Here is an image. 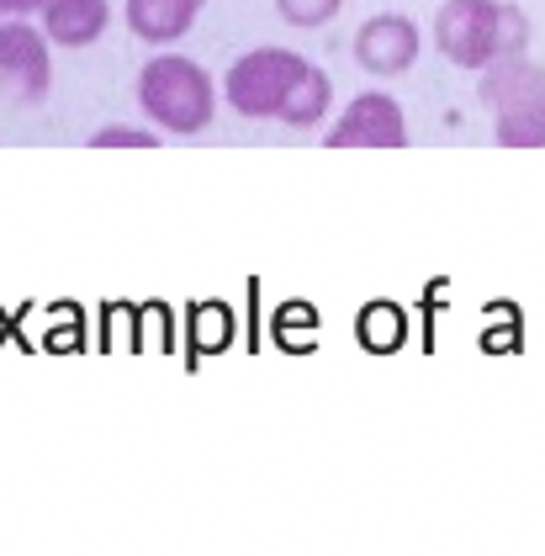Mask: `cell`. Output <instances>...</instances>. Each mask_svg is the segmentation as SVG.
I'll return each instance as SVG.
<instances>
[{
    "label": "cell",
    "instance_id": "6",
    "mask_svg": "<svg viewBox=\"0 0 545 556\" xmlns=\"http://www.w3.org/2000/svg\"><path fill=\"white\" fill-rule=\"evenodd\" d=\"M324 143L329 149H403L408 143V117H403V106L392 96L366 90V96H355L339 112V123L329 128Z\"/></svg>",
    "mask_w": 545,
    "mask_h": 556
},
{
    "label": "cell",
    "instance_id": "12",
    "mask_svg": "<svg viewBox=\"0 0 545 556\" xmlns=\"http://www.w3.org/2000/svg\"><path fill=\"white\" fill-rule=\"evenodd\" d=\"M233 340V313L223 302H202L191 313V350H223Z\"/></svg>",
    "mask_w": 545,
    "mask_h": 556
},
{
    "label": "cell",
    "instance_id": "9",
    "mask_svg": "<svg viewBox=\"0 0 545 556\" xmlns=\"http://www.w3.org/2000/svg\"><path fill=\"white\" fill-rule=\"evenodd\" d=\"M123 16L132 27V38L143 43H175L191 33L197 22V5L191 0H123Z\"/></svg>",
    "mask_w": 545,
    "mask_h": 556
},
{
    "label": "cell",
    "instance_id": "4",
    "mask_svg": "<svg viewBox=\"0 0 545 556\" xmlns=\"http://www.w3.org/2000/svg\"><path fill=\"white\" fill-rule=\"evenodd\" d=\"M313 64L292 53V48H254L244 53L233 70H228V80H223V96H228V106L239 112V117H281V106H287V96L296 90V80L307 75Z\"/></svg>",
    "mask_w": 545,
    "mask_h": 556
},
{
    "label": "cell",
    "instance_id": "16",
    "mask_svg": "<svg viewBox=\"0 0 545 556\" xmlns=\"http://www.w3.org/2000/svg\"><path fill=\"white\" fill-rule=\"evenodd\" d=\"M22 11H42V0H0V22H11Z\"/></svg>",
    "mask_w": 545,
    "mask_h": 556
},
{
    "label": "cell",
    "instance_id": "3",
    "mask_svg": "<svg viewBox=\"0 0 545 556\" xmlns=\"http://www.w3.org/2000/svg\"><path fill=\"white\" fill-rule=\"evenodd\" d=\"M482 106L493 112V128L504 149H545V70L535 59H504L482 70Z\"/></svg>",
    "mask_w": 545,
    "mask_h": 556
},
{
    "label": "cell",
    "instance_id": "7",
    "mask_svg": "<svg viewBox=\"0 0 545 556\" xmlns=\"http://www.w3.org/2000/svg\"><path fill=\"white\" fill-rule=\"evenodd\" d=\"M414 59H419V27L397 11H381L355 33V64L366 75H381V80L403 75V70H414Z\"/></svg>",
    "mask_w": 545,
    "mask_h": 556
},
{
    "label": "cell",
    "instance_id": "11",
    "mask_svg": "<svg viewBox=\"0 0 545 556\" xmlns=\"http://www.w3.org/2000/svg\"><path fill=\"white\" fill-rule=\"evenodd\" d=\"M329 101H334V86H329V75L324 70H307L296 90L287 96V106H281V123L287 128H313L324 112H329Z\"/></svg>",
    "mask_w": 545,
    "mask_h": 556
},
{
    "label": "cell",
    "instance_id": "17",
    "mask_svg": "<svg viewBox=\"0 0 545 556\" xmlns=\"http://www.w3.org/2000/svg\"><path fill=\"white\" fill-rule=\"evenodd\" d=\"M191 5H197V11H202V0H191Z\"/></svg>",
    "mask_w": 545,
    "mask_h": 556
},
{
    "label": "cell",
    "instance_id": "5",
    "mask_svg": "<svg viewBox=\"0 0 545 556\" xmlns=\"http://www.w3.org/2000/svg\"><path fill=\"white\" fill-rule=\"evenodd\" d=\"M53 80L48 33L27 22H0V101H42Z\"/></svg>",
    "mask_w": 545,
    "mask_h": 556
},
{
    "label": "cell",
    "instance_id": "13",
    "mask_svg": "<svg viewBox=\"0 0 545 556\" xmlns=\"http://www.w3.org/2000/svg\"><path fill=\"white\" fill-rule=\"evenodd\" d=\"M313 307L307 302H292V307H281L276 313V340L287 344V350H313Z\"/></svg>",
    "mask_w": 545,
    "mask_h": 556
},
{
    "label": "cell",
    "instance_id": "2",
    "mask_svg": "<svg viewBox=\"0 0 545 556\" xmlns=\"http://www.w3.org/2000/svg\"><path fill=\"white\" fill-rule=\"evenodd\" d=\"M138 106L149 112V123L165 132H202L217 112V86L202 64L160 53L138 70Z\"/></svg>",
    "mask_w": 545,
    "mask_h": 556
},
{
    "label": "cell",
    "instance_id": "15",
    "mask_svg": "<svg viewBox=\"0 0 545 556\" xmlns=\"http://www.w3.org/2000/svg\"><path fill=\"white\" fill-rule=\"evenodd\" d=\"M90 149H160V138H154V128H123V123H112V128H101L90 138Z\"/></svg>",
    "mask_w": 545,
    "mask_h": 556
},
{
    "label": "cell",
    "instance_id": "14",
    "mask_svg": "<svg viewBox=\"0 0 545 556\" xmlns=\"http://www.w3.org/2000/svg\"><path fill=\"white\" fill-rule=\"evenodd\" d=\"M339 5L344 0H276L281 22H292V27H324L339 16Z\"/></svg>",
    "mask_w": 545,
    "mask_h": 556
},
{
    "label": "cell",
    "instance_id": "10",
    "mask_svg": "<svg viewBox=\"0 0 545 556\" xmlns=\"http://www.w3.org/2000/svg\"><path fill=\"white\" fill-rule=\"evenodd\" d=\"M355 340L366 344L371 355L403 350V340H408V313H403L397 302H371V307L355 318Z\"/></svg>",
    "mask_w": 545,
    "mask_h": 556
},
{
    "label": "cell",
    "instance_id": "1",
    "mask_svg": "<svg viewBox=\"0 0 545 556\" xmlns=\"http://www.w3.org/2000/svg\"><path fill=\"white\" fill-rule=\"evenodd\" d=\"M434 43L456 70H493L530 48V22L504 0H445L434 11Z\"/></svg>",
    "mask_w": 545,
    "mask_h": 556
},
{
    "label": "cell",
    "instance_id": "8",
    "mask_svg": "<svg viewBox=\"0 0 545 556\" xmlns=\"http://www.w3.org/2000/svg\"><path fill=\"white\" fill-rule=\"evenodd\" d=\"M106 0H42V33L59 48H90L106 33Z\"/></svg>",
    "mask_w": 545,
    "mask_h": 556
}]
</instances>
